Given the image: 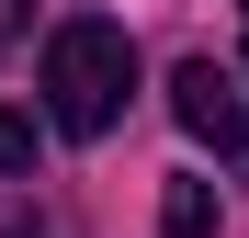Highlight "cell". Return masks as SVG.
I'll list each match as a JSON object with an SVG mask.
<instances>
[{"instance_id":"obj_2","label":"cell","mask_w":249,"mask_h":238,"mask_svg":"<svg viewBox=\"0 0 249 238\" xmlns=\"http://www.w3.org/2000/svg\"><path fill=\"white\" fill-rule=\"evenodd\" d=\"M170 113H181V136H193V147L249 159V102H238V79H227L215 57H181V68H170Z\"/></svg>"},{"instance_id":"obj_6","label":"cell","mask_w":249,"mask_h":238,"mask_svg":"<svg viewBox=\"0 0 249 238\" xmlns=\"http://www.w3.org/2000/svg\"><path fill=\"white\" fill-rule=\"evenodd\" d=\"M23 23H34V0H0V46H12V34H23Z\"/></svg>"},{"instance_id":"obj_5","label":"cell","mask_w":249,"mask_h":238,"mask_svg":"<svg viewBox=\"0 0 249 238\" xmlns=\"http://www.w3.org/2000/svg\"><path fill=\"white\" fill-rule=\"evenodd\" d=\"M0 238H79L57 204H0Z\"/></svg>"},{"instance_id":"obj_3","label":"cell","mask_w":249,"mask_h":238,"mask_svg":"<svg viewBox=\"0 0 249 238\" xmlns=\"http://www.w3.org/2000/svg\"><path fill=\"white\" fill-rule=\"evenodd\" d=\"M159 238H215V182H170V216Z\"/></svg>"},{"instance_id":"obj_4","label":"cell","mask_w":249,"mask_h":238,"mask_svg":"<svg viewBox=\"0 0 249 238\" xmlns=\"http://www.w3.org/2000/svg\"><path fill=\"white\" fill-rule=\"evenodd\" d=\"M23 170H34V113L0 102V182H23Z\"/></svg>"},{"instance_id":"obj_1","label":"cell","mask_w":249,"mask_h":238,"mask_svg":"<svg viewBox=\"0 0 249 238\" xmlns=\"http://www.w3.org/2000/svg\"><path fill=\"white\" fill-rule=\"evenodd\" d=\"M124 102H136V46H124V23H57L46 34V125L57 136H113Z\"/></svg>"}]
</instances>
